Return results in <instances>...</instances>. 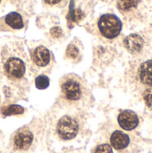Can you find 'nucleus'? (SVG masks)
Wrapping results in <instances>:
<instances>
[{"label":"nucleus","instance_id":"nucleus-1","mask_svg":"<svg viewBox=\"0 0 152 153\" xmlns=\"http://www.w3.org/2000/svg\"><path fill=\"white\" fill-rule=\"evenodd\" d=\"M50 132L60 142H71L84 128V110L57 101L50 111Z\"/></svg>","mask_w":152,"mask_h":153},{"label":"nucleus","instance_id":"nucleus-2","mask_svg":"<svg viewBox=\"0 0 152 153\" xmlns=\"http://www.w3.org/2000/svg\"><path fill=\"white\" fill-rule=\"evenodd\" d=\"M27 56L23 47L18 42L4 45L0 50V74L10 84L26 86L28 84Z\"/></svg>","mask_w":152,"mask_h":153},{"label":"nucleus","instance_id":"nucleus-3","mask_svg":"<svg viewBox=\"0 0 152 153\" xmlns=\"http://www.w3.org/2000/svg\"><path fill=\"white\" fill-rule=\"evenodd\" d=\"M47 123L41 118H34L30 124L16 130L10 137V153H34L41 144Z\"/></svg>","mask_w":152,"mask_h":153},{"label":"nucleus","instance_id":"nucleus-4","mask_svg":"<svg viewBox=\"0 0 152 153\" xmlns=\"http://www.w3.org/2000/svg\"><path fill=\"white\" fill-rule=\"evenodd\" d=\"M60 95L58 101L85 110L93 102L92 94L86 82L75 74H65L59 82Z\"/></svg>","mask_w":152,"mask_h":153},{"label":"nucleus","instance_id":"nucleus-5","mask_svg":"<svg viewBox=\"0 0 152 153\" xmlns=\"http://www.w3.org/2000/svg\"><path fill=\"white\" fill-rule=\"evenodd\" d=\"M30 68L34 73L45 74L51 70L55 64L54 56L51 51L43 45H38L30 51Z\"/></svg>","mask_w":152,"mask_h":153},{"label":"nucleus","instance_id":"nucleus-6","mask_svg":"<svg viewBox=\"0 0 152 153\" xmlns=\"http://www.w3.org/2000/svg\"><path fill=\"white\" fill-rule=\"evenodd\" d=\"M98 30L100 35L108 39L116 38L122 30V22L112 13H105L99 17L97 22Z\"/></svg>","mask_w":152,"mask_h":153},{"label":"nucleus","instance_id":"nucleus-7","mask_svg":"<svg viewBox=\"0 0 152 153\" xmlns=\"http://www.w3.org/2000/svg\"><path fill=\"white\" fill-rule=\"evenodd\" d=\"M24 21L22 16L17 12H11L0 18V31H13L22 29Z\"/></svg>","mask_w":152,"mask_h":153},{"label":"nucleus","instance_id":"nucleus-8","mask_svg":"<svg viewBox=\"0 0 152 153\" xmlns=\"http://www.w3.org/2000/svg\"><path fill=\"white\" fill-rule=\"evenodd\" d=\"M132 140L128 134L116 130L110 135V144L118 152H125L131 146Z\"/></svg>","mask_w":152,"mask_h":153},{"label":"nucleus","instance_id":"nucleus-9","mask_svg":"<svg viewBox=\"0 0 152 153\" xmlns=\"http://www.w3.org/2000/svg\"><path fill=\"white\" fill-rule=\"evenodd\" d=\"M136 77L142 86L152 88V59L141 63L136 72Z\"/></svg>","mask_w":152,"mask_h":153},{"label":"nucleus","instance_id":"nucleus-10","mask_svg":"<svg viewBox=\"0 0 152 153\" xmlns=\"http://www.w3.org/2000/svg\"><path fill=\"white\" fill-rule=\"evenodd\" d=\"M119 126L125 131H133L139 125V118L137 115L132 110H124L117 117Z\"/></svg>","mask_w":152,"mask_h":153},{"label":"nucleus","instance_id":"nucleus-11","mask_svg":"<svg viewBox=\"0 0 152 153\" xmlns=\"http://www.w3.org/2000/svg\"><path fill=\"white\" fill-rule=\"evenodd\" d=\"M124 46L130 53L138 54L144 47V40L138 34H130L124 39Z\"/></svg>","mask_w":152,"mask_h":153},{"label":"nucleus","instance_id":"nucleus-12","mask_svg":"<svg viewBox=\"0 0 152 153\" xmlns=\"http://www.w3.org/2000/svg\"><path fill=\"white\" fill-rule=\"evenodd\" d=\"M65 56L68 60L78 63L81 61L82 57V46H79V44H76L75 42H71L65 50Z\"/></svg>","mask_w":152,"mask_h":153},{"label":"nucleus","instance_id":"nucleus-13","mask_svg":"<svg viewBox=\"0 0 152 153\" xmlns=\"http://www.w3.org/2000/svg\"><path fill=\"white\" fill-rule=\"evenodd\" d=\"M141 0H118L117 8L122 13H129L135 10Z\"/></svg>","mask_w":152,"mask_h":153},{"label":"nucleus","instance_id":"nucleus-14","mask_svg":"<svg viewBox=\"0 0 152 153\" xmlns=\"http://www.w3.org/2000/svg\"><path fill=\"white\" fill-rule=\"evenodd\" d=\"M24 112V108L19 105H9L4 107L1 109V114L4 117H9L13 115H22Z\"/></svg>","mask_w":152,"mask_h":153},{"label":"nucleus","instance_id":"nucleus-15","mask_svg":"<svg viewBox=\"0 0 152 153\" xmlns=\"http://www.w3.org/2000/svg\"><path fill=\"white\" fill-rule=\"evenodd\" d=\"M35 85L39 90L47 89L49 86V78L45 74H39L35 79Z\"/></svg>","mask_w":152,"mask_h":153},{"label":"nucleus","instance_id":"nucleus-16","mask_svg":"<svg viewBox=\"0 0 152 153\" xmlns=\"http://www.w3.org/2000/svg\"><path fill=\"white\" fill-rule=\"evenodd\" d=\"M142 96L146 106L152 110V88H147L144 91Z\"/></svg>","mask_w":152,"mask_h":153},{"label":"nucleus","instance_id":"nucleus-17","mask_svg":"<svg viewBox=\"0 0 152 153\" xmlns=\"http://www.w3.org/2000/svg\"><path fill=\"white\" fill-rule=\"evenodd\" d=\"M93 153H113V150L111 145L108 144V143H103V144H99L98 145Z\"/></svg>","mask_w":152,"mask_h":153},{"label":"nucleus","instance_id":"nucleus-18","mask_svg":"<svg viewBox=\"0 0 152 153\" xmlns=\"http://www.w3.org/2000/svg\"><path fill=\"white\" fill-rule=\"evenodd\" d=\"M43 2L49 6H63L66 4V0H43Z\"/></svg>","mask_w":152,"mask_h":153},{"label":"nucleus","instance_id":"nucleus-19","mask_svg":"<svg viewBox=\"0 0 152 153\" xmlns=\"http://www.w3.org/2000/svg\"><path fill=\"white\" fill-rule=\"evenodd\" d=\"M0 153H5L3 146V136H1V134H0Z\"/></svg>","mask_w":152,"mask_h":153},{"label":"nucleus","instance_id":"nucleus-20","mask_svg":"<svg viewBox=\"0 0 152 153\" xmlns=\"http://www.w3.org/2000/svg\"><path fill=\"white\" fill-rule=\"evenodd\" d=\"M69 153H83V152H69Z\"/></svg>","mask_w":152,"mask_h":153},{"label":"nucleus","instance_id":"nucleus-21","mask_svg":"<svg viewBox=\"0 0 152 153\" xmlns=\"http://www.w3.org/2000/svg\"><path fill=\"white\" fill-rule=\"evenodd\" d=\"M0 4H1V0H0Z\"/></svg>","mask_w":152,"mask_h":153}]
</instances>
